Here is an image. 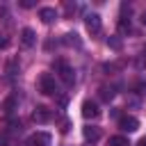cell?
<instances>
[{"label":"cell","mask_w":146,"mask_h":146,"mask_svg":"<svg viewBox=\"0 0 146 146\" xmlns=\"http://www.w3.org/2000/svg\"><path fill=\"white\" fill-rule=\"evenodd\" d=\"M137 91H139V96H146V84H144V82L137 84Z\"/></svg>","instance_id":"ffe728a7"},{"label":"cell","mask_w":146,"mask_h":146,"mask_svg":"<svg viewBox=\"0 0 146 146\" xmlns=\"http://www.w3.org/2000/svg\"><path fill=\"white\" fill-rule=\"evenodd\" d=\"M119 32H121V34L130 32V18H121V21H119Z\"/></svg>","instance_id":"9a60e30c"},{"label":"cell","mask_w":146,"mask_h":146,"mask_svg":"<svg viewBox=\"0 0 146 146\" xmlns=\"http://www.w3.org/2000/svg\"><path fill=\"white\" fill-rule=\"evenodd\" d=\"M107 46H110L112 50L119 52V50L123 48V41H121V36H110V39H107Z\"/></svg>","instance_id":"4fadbf2b"},{"label":"cell","mask_w":146,"mask_h":146,"mask_svg":"<svg viewBox=\"0 0 146 146\" xmlns=\"http://www.w3.org/2000/svg\"><path fill=\"white\" fill-rule=\"evenodd\" d=\"M119 128H121L123 132H135V130L139 128V121H137L135 116H121V119H119Z\"/></svg>","instance_id":"52a82bcc"},{"label":"cell","mask_w":146,"mask_h":146,"mask_svg":"<svg viewBox=\"0 0 146 146\" xmlns=\"http://www.w3.org/2000/svg\"><path fill=\"white\" fill-rule=\"evenodd\" d=\"M55 71L59 73V78H62L64 84L71 87V84L75 82V71H73V66H68L64 59H57V62H55Z\"/></svg>","instance_id":"6da1fadb"},{"label":"cell","mask_w":146,"mask_h":146,"mask_svg":"<svg viewBox=\"0 0 146 146\" xmlns=\"http://www.w3.org/2000/svg\"><path fill=\"white\" fill-rule=\"evenodd\" d=\"M21 7L23 9H30V7H34V2L32 0H21Z\"/></svg>","instance_id":"ac0fdd59"},{"label":"cell","mask_w":146,"mask_h":146,"mask_svg":"<svg viewBox=\"0 0 146 146\" xmlns=\"http://www.w3.org/2000/svg\"><path fill=\"white\" fill-rule=\"evenodd\" d=\"M39 91L43 96H55L57 94V82H55V78L50 73H41V78H39Z\"/></svg>","instance_id":"7a4b0ae2"},{"label":"cell","mask_w":146,"mask_h":146,"mask_svg":"<svg viewBox=\"0 0 146 146\" xmlns=\"http://www.w3.org/2000/svg\"><path fill=\"white\" fill-rule=\"evenodd\" d=\"M82 116H84V119H98V116H100L98 105H96L94 100H84V103H82Z\"/></svg>","instance_id":"5b68a950"},{"label":"cell","mask_w":146,"mask_h":146,"mask_svg":"<svg viewBox=\"0 0 146 146\" xmlns=\"http://www.w3.org/2000/svg\"><path fill=\"white\" fill-rule=\"evenodd\" d=\"M107 146H130V141H128V137H123V135H114V137H110Z\"/></svg>","instance_id":"7c38bea8"},{"label":"cell","mask_w":146,"mask_h":146,"mask_svg":"<svg viewBox=\"0 0 146 146\" xmlns=\"http://www.w3.org/2000/svg\"><path fill=\"white\" fill-rule=\"evenodd\" d=\"M84 25H87V30H89L91 34H98V32H100V27H103V23H100V16H98V14H87Z\"/></svg>","instance_id":"277c9868"},{"label":"cell","mask_w":146,"mask_h":146,"mask_svg":"<svg viewBox=\"0 0 146 146\" xmlns=\"http://www.w3.org/2000/svg\"><path fill=\"white\" fill-rule=\"evenodd\" d=\"M0 146H5V144H2V141H0Z\"/></svg>","instance_id":"cb8c5ba5"},{"label":"cell","mask_w":146,"mask_h":146,"mask_svg":"<svg viewBox=\"0 0 146 146\" xmlns=\"http://www.w3.org/2000/svg\"><path fill=\"white\" fill-rule=\"evenodd\" d=\"M32 119H34L36 123H48V121L52 119V112H50L46 105H39V107L32 112Z\"/></svg>","instance_id":"8992f818"},{"label":"cell","mask_w":146,"mask_h":146,"mask_svg":"<svg viewBox=\"0 0 146 146\" xmlns=\"http://www.w3.org/2000/svg\"><path fill=\"white\" fill-rule=\"evenodd\" d=\"M50 144H52V137H50V132H43V130L34 132L27 139V146H50Z\"/></svg>","instance_id":"3957f363"},{"label":"cell","mask_w":146,"mask_h":146,"mask_svg":"<svg viewBox=\"0 0 146 146\" xmlns=\"http://www.w3.org/2000/svg\"><path fill=\"white\" fill-rule=\"evenodd\" d=\"M39 18H41L46 25H50V23L57 21V11H55L52 7H41V9H39Z\"/></svg>","instance_id":"30bf717a"},{"label":"cell","mask_w":146,"mask_h":146,"mask_svg":"<svg viewBox=\"0 0 146 146\" xmlns=\"http://www.w3.org/2000/svg\"><path fill=\"white\" fill-rule=\"evenodd\" d=\"M62 43H66V46H75V48H80V46H82V41H80V36H78L75 32H68V34H64Z\"/></svg>","instance_id":"8fae6325"},{"label":"cell","mask_w":146,"mask_h":146,"mask_svg":"<svg viewBox=\"0 0 146 146\" xmlns=\"http://www.w3.org/2000/svg\"><path fill=\"white\" fill-rule=\"evenodd\" d=\"M82 135H84V139L87 141H91V144H96L98 139H100V128L98 125H87V128H82Z\"/></svg>","instance_id":"9c48e42d"},{"label":"cell","mask_w":146,"mask_h":146,"mask_svg":"<svg viewBox=\"0 0 146 146\" xmlns=\"http://www.w3.org/2000/svg\"><path fill=\"white\" fill-rule=\"evenodd\" d=\"M7 46H9V39L5 34H0V48H7Z\"/></svg>","instance_id":"d6986e66"},{"label":"cell","mask_w":146,"mask_h":146,"mask_svg":"<svg viewBox=\"0 0 146 146\" xmlns=\"http://www.w3.org/2000/svg\"><path fill=\"white\" fill-rule=\"evenodd\" d=\"M21 43H23L25 48H32V46L36 43V34H34L32 27H23V30H21Z\"/></svg>","instance_id":"ba28073f"},{"label":"cell","mask_w":146,"mask_h":146,"mask_svg":"<svg viewBox=\"0 0 146 146\" xmlns=\"http://www.w3.org/2000/svg\"><path fill=\"white\" fill-rule=\"evenodd\" d=\"M100 98H103V100H112V98H114V89H112V87H103V89H100Z\"/></svg>","instance_id":"5bb4252c"},{"label":"cell","mask_w":146,"mask_h":146,"mask_svg":"<svg viewBox=\"0 0 146 146\" xmlns=\"http://www.w3.org/2000/svg\"><path fill=\"white\" fill-rule=\"evenodd\" d=\"M14 103H16V98H7V103H5V112H11Z\"/></svg>","instance_id":"e0dca14e"},{"label":"cell","mask_w":146,"mask_h":146,"mask_svg":"<svg viewBox=\"0 0 146 146\" xmlns=\"http://www.w3.org/2000/svg\"><path fill=\"white\" fill-rule=\"evenodd\" d=\"M144 57H146V43H144Z\"/></svg>","instance_id":"603a6c76"},{"label":"cell","mask_w":146,"mask_h":146,"mask_svg":"<svg viewBox=\"0 0 146 146\" xmlns=\"http://www.w3.org/2000/svg\"><path fill=\"white\" fill-rule=\"evenodd\" d=\"M16 68H18V62H16V59H9V64H7V73H9V75H14V73H16Z\"/></svg>","instance_id":"2e32d148"},{"label":"cell","mask_w":146,"mask_h":146,"mask_svg":"<svg viewBox=\"0 0 146 146\" xmlns=\"http://www.w3.org/2000/svg\"><path fill=\"white\" fill-rule=\"evenodd\" d=\"M137 146H146V137H141V139L137 141Z\"/></svg>","instance_id":"7402d4cb"},{"label":"cell","mask_w":146,"mask_h":146,"mask_svg":"<svg viewBox=\"0 0 146 146\" xmlns=\"http://www.w3.org/2000/svg\"><path fill=\"white\" fill-rule=\"evenodd\" d=\"M62 132H68V119H62Z\"/></svg>","instance_id":"44dd1931"}]
</instances>
